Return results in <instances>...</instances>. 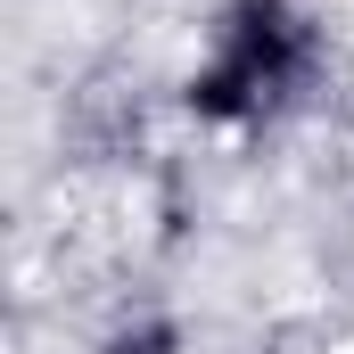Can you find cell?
<instances>
[{
  "label": "cell",
  "mask_w": 354,
  "mask_h": 354,
  "mask_svg": "<svg viewBox=\"0 0 354 354\" xmlns=\"http://www.w3.org/2000/svg\"><path fill=\"white\" fill-rule=\"evenodd\" d=\"M305 58H313V41H305V17L288 0H239V8H223L206 66L189 75V107L214 124H248L297 91Z\"/></svg>",
  "instance_id": "obj_1"
},
{
  "label": "cell",
  "mask_w": 354,
  "mask_h": 354,
  "mask_svg": "<svg viewBox=\"0 0 354 354\" xmlns=\"http://www.w3.org/2000/svg\"><path fill=\"white\" fill-rule=\"evenodd\" d=\"M107 354H174L165 338H124V346H107Z\"/></svg>",
  "instance_id": "obj_2"
}]
</instances>
